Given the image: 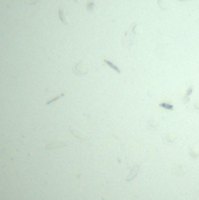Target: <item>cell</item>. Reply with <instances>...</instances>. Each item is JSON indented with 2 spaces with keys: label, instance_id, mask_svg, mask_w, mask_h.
Masks as SVG:
<instances>
[{
  "label": "cell",
  "instance_id": "obj_1",
  "mask_svg": "<svg viewBox=\"0 0 199 200\" xmlns=\"http://www.w3.org/2000/svg\"><path fill=\"white\" fill-rule=\"evenodd\" d=\"M139 169H140V165H139V164H136L135 167H134V168L130 170V172H129V176H128V177L126 178V180H127V181H130V180H132L133 178H135L136 176H137Z\"/></svg>",
  "mask_w": 199,
  "mask_h": 200
},
{
  "label": "cell",
  "instance_id": "obj_2",
  "mask_svg": "<svg viewBox=\"0 0 199 200\" xmlns=\"http://www.w3.org/2000/svg\"><path fill=\"white\" fill-rule=\"evenodd\" d=\"M104 63L106 64V65H108V66H110L111 69H113L114 71H116L118 74H121V71H120V69H119V68H118V66H116L115 64H113V63H112V62H110V61H107V59H104Z\"/></svg>",
  "mask_w": 199,
  "mask_h": 200
},
{
  "label": "cell",
  "instance_id": "obj_3",
  "mask_svg": "<svg viewBox=\"0 0 199 200\" xmlns=\"http://www.w3.org/2000/svg\"><path fill=\"white\" fill-rule=\"evenodd\" d=\"M159 107H162L164 109H168V111H172L174 109V106L171 105V104H168V103H161Z\"/></svg>",
  "mask_w": 199,
  "mask_h": 200
},
{
  "label": "cell",
  "instance_id": "obj_4",
  "mask_svg": "<svg viewBox=\"0 0 199 200\" xmlns=\"http://www.w3.org/2000/svg\"><path fill=\"white\" fill-rule=\"evenodd\" d=\"M192 90H193V87L191 86L190 88L188 90V92H186V95H185V98H184V103H188V100H189V97H190V94L192 93Z\"/></svg>",
  "mask_w": 199,
  "mask_h": 200
},
{
  "label": "cell",
  "instance_id": "obj_5",
  "mask_svg": "<svg viewBox=\"0 0 199 200\" xmlns=\"http://www.w3.org/2000/svg\"><path fill=\"white\" fill-rule=\"evenodd\" d=\"M63 95H64V93H62V94H60V95H57V97H56V98H54V99H51V100H49V101H48V103H47V105H50V104H51V103H54V101H56V100H57V99H60V98H62Z\"/></svg>",
  "mask_w": 199,
  "mask_h": 200
},
{
  "label": "cell",
  "instance_id": "obj_6",
  "mask_svg": "<svg viewBox=\"0 0 199 200\" xmlns=\"http://www.w3.org/2000/svg\"><path fill=\"white\" fill-rule=\"evenodd\" d=\"M60 16H61V20H62V22H64L65 25H68L66 19H65V18H64V15H63V10H60Z\"/></svg>",
  "mask_w": 199,
  "mask_h": 200
},
{
  "label": "cell",
  "instance_id": "obj_7",
  "mask_svg": "<svg viewBox=\"0 0 199 200\" xmlns=\"http://www.w3.org/2000/svg\"><path fill=\"white\" fill-rule=\"evenodd\" d=\"M93 8V2H90L89 4V10H92Z\"/></svg>",
  "mask_w": 199,
  "mask_h": 200
},
{
  "label": "cell",
  "instance_id": "obj_8",
  "mask_svg": "<svg viewBox=\"0 0 199 200\" xmlns=\"http://www.w3.org/2000/svg\"><path fill=\"white\" fill-rule=\"evenodd\" d=\"M179 1H185V0H179Z\"/></svg>",
  "mask_w": 199,
  "mask_h": 200
}]
</instances>
